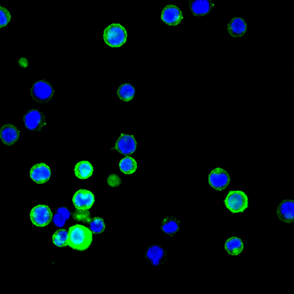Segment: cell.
Returning a JSON list of instances; mask_svg holds the SVG:
<instances>
[{
  "mask_svg": "<svg viewBox=\"0 0 294 294\" xmlns=\"http://www.w3.org/2000/svg\"><path fill=\"white\" fill-rule=\"evenodd\" d=\"M92 241L93 233L87 227L76 224L69 228L68 245L73 249L85 250L90 247Z\"/></svg>",
  "mask_w": 294,
  "mask_h": 294,
  "instance_id": "cell-1",
  "label": "cell"
},
{
  "mask_svg": "<svg viewBox=\"0 0 294 294\" xmlns=\"http://www.w3.org/2000/svg\"><path fill=\"white\" fill-rule=\"evenodd\" d=\"M127 37L126 29L119 23L110 24L103 31L104 41L112 48H119L123 45L126 41Z\"/></svg>",
  "mask_w": 294,
  "mask_h": 294,
  "instance_id": "cell-2",
  "label": "cell"
},
{
  "mask_svg": "<svg viewBox=\"0 0 294 294\" xmlns=\"http://www.w3.org/2000/svg\"><path fill=\"white\" fill-rule=\"evenodd\" d=\"M224 203L226 207L233 213L243 212L248 207V197L243 191H230Z\"/></svg>",
  "mask_w": 294,
  "mask_h": 294,
  "instance_id": "cell-3",
  "label": "cell"
},
{
  "mask_svg": "<svg viewBox=\"0 0 294 294\" xmlns=\"http://www.w3.org/2000/svg\"><path fill=\"white\" fill-rule=\"evenodd\" d=\"M54 93L52 85L49 82L41 80L36 82L30 90L32 98L40 103H45L49 101Z\"/></svg>",
  "mask_w": 294,
  "mask_h": 294,
  "instance_id": "cell-4",
  "label": "cell"
},
{
  "mask_svg": "<svg viewBox=\"0 0 294 294\" xmlns=\"http://www.w3.org/2000/svg\"><path fill=\"white\" fill-rule=\"evenodd\" d=\"M30 218L32 223L36 226L44 227L51 221L52 213L48 206L38 205L31 209Z\"/></svg>",
  "mask_w": 294,
  "mask_h": 294,
  "instance_id": "cell-5",
  "label": "cell"
},
{
  "mask_svg": "<svg viewBox=\"0 0 294 294\" xmlns=\"http://www.w3.org/2000/svg\"><path fill=\"white\" fill-rule=\"evenodd\" d=\"M230 181V176L227 172L220 167L213 169L208 175L209 185L217 191L225 189Z\"/></svg>",
  "mask_w": 294,
  "mask_h": 294,
  "instance_id": "cell-6",
  "label": "cell"
},
{
  "mask_svg": "<svg viewBox=\"0 0 294 294\" xmlns=\"http://www.w3.org/2000/svg\"><path fill=\"white\" fill-rule=\"evenodd\" d=\"M23 121L26 128L40 131L46 124V118L42 112L37 109H31L24 116Z\"/></svg>",
  "mask_w": 294,
  "mask_h": 294,
  "instance_id": "cell-7",
  "label": "cell"
},
{
  "mask_svg": "<svg viewBox=\"0 0 294 294\" xmlns=\"http://www.w3.org/2000/svg\"><path fill=\"white\" fill-rule=\"evenodd\" d=\"M72 201L76 209L88 210L92 207L95 198L93 194L85 189H80L74 194Z\"/></svg>",
  "mask_w": 294,
  "mask_h": 294,
  "instance_id": "cell-8",
  "label": "cell"
},
{
  "mask_svg": "<svg viewBox=\"0 0 294 294\" xmlns=\"http://www.w3.org/2000/svg\"><path fill=\"white\" fill-rule=\"evenodd\" d=\"M183 18V14L177 6L173 4L167 5L162 10L161 15L162 21L170 26L179 24Z\"/></svg>",
  "mask_w": 294,
  "mask_h": 294,
  "instance_id": "cell-9",
  "label": "cell"
},
{
  "mask_svg": "<svg viewBox=\"0 0 294 294\" xmlns=\"http://www.w3.org/2000/svg\"><path fill=\"white\" fill-rule=\"evenodd\" d=\"M137 143L132 135L122 133L116 142L115 148L122 154H132L136 149Z\"/></svg>",
  "mask_w": 294,
  "mask_h": 294,
  "instance_id": "cell-10",
  "label": "cell"
},
{
  "mask_svg": "<svg viewBox=\"0 0 294 294\" xmlns=\"http://www.w3.org/2000/svg\"><path fill=\"white\" fill-rule=\"evenodd\" d=\"M51 175L49 167L44 163L33 166L30 170V176L32 180L38 184L47 182Z\"/></svg>",
  "mask_w": 294,
  "mask_h": 294,
  "instance_id": "cell-11",
  "label": "cell"
},
{
  "mask_svg": "<svg viewBox=\"0 0 294 294\" xmlns=\"http://www.w3.org/2000/svg\"><path fill=\"white\" fill-rule=\"evenodd\" d=\"M276 214L280 220L291 223L294 221V201L292 199L282 200L277 208Z\"/></svg>",
  "mask_w": 294,
  "mask_h": 294,
  "instance_id": "cell-12",
  "label": "cell"
},
{
  "mask_svg": "<svg viewBox=\"0 0 294 294\" xmlns=\"http://www.w3.org/2000/svg\"><path fill=\"white\" fill-rule=\"evenodd\" d=\"M166 253L165 249L160 245H153L147 248L145 257L147 261L154 266L161 265L166 260Z\"/></svg>",
  "mask_w": 294,
  "mask_h": 294,
  "instance_id": "cell-13",
  "label": "cell"
},
{
  "mask_svg": "<svg viewBox=\"0 0 294 294\" xmlns=\"http://www.w3.org/2000/svg\"><path fill=\"white\" fill-rule=\"evenodd\" d=\"M20 132L16 126L8 123L4 125L0 130V138L5 145L11 146L19 139Z\"/></svg>",
  "mask_w": 294,
  "mask_h": 294,
  "instance_id": "cell-14",
  "label": "cell"
},
{
  "mask_svg": "<svg viewBox=\"0 0 294 294\" xmlns=\"http://www.w3.org/2000/svg\"><path fill=\"white\" fill-rule=\"evenodd\" d=\"M189 3L193 14L199 17L208 14L214 5L211 0H191Z\"/></svg>",
  "mask_w": 294,
  "mask_h": 294,
  "instance_id": "cell-15",
  "label": "cell"
},
{
  "mask_svg": "<svg viewBox=\"0 0 294 294\" xmlns=\"http://www.w3.org/2000/svg\"><path fill=\"white\" fill-rule=\"evenodd\" d=\"M247 28L245 22L240 17L232 19L227 24V31L233 37H240L245 34Z\"/></svg>",
  "mask_w": 294,
  "mask_h": 294,
  "instance_id": "cell-16",
  "label": "cell"
},
{
  "mask_svg": "<svg viewBox=\"0 0 294 294\" xmlns=\"http://www.w3.org/2000/svg\"><path fill=\"white\" fill-rule=\"evenodd\" d=\"M224 249L229 254L236 256L240 254L243 250L244 244L239 238L231 237L225 242Z\"/></svg>",
  "mask_w": 294,
  "mask_h": 294,
  "instance_id": "cell-17",
  "label": "cell"
},
{
  "mask_svg": "<svg viewBox=\"0 0 294 294\" xmlns=\"http://www.w3.org/2000/svg\"><path fill=\"white\" fill-rule=\"evenodd\" d=\"M93 167L88 161H81L75 166V175L79 179H86L90 177L93 172Z\"/></svg>",
  "mask_w": 294,
  "mask_h": 294,
  "instance_id": "cell-18",
  "label": "cell"
},
{
  "mask_svg": "<svg viewBox=\"0 0 294 294\" xmlns=\"http://www.w3.org/2000/svg\"><path fill=\"white\" fill-rule=\"evenodd\" d=\"M161 228L165 233L172 236L179 230V221L174 217H167L162 220Z\"/></svg>",
  "mask_w": 294,
  "mask_h": 294,
  "instance_id": "cell-19",
  "label": "cell"
},
{
  "mask_svg": "<svg viewBox=\"0 0 294 294\" xmlns=\"http://www.w3.org/2000/svg\"><path fill=\"white\" fill-rule=\"evenodd\" d=\"M135 93L134 87L129 83L122 84L118 89L117 94L119 98L125 102L129 101L133 98Z\"/></svg>",
  "mask_w": 294,
  "mask_h": 294,
  "instance_id": "cell-20",
  "label": "cell"
},
{
  "mask_svg": "<svg viewBox=\"0 0 294 294\" xmlns=\"http://www.w3.org/2000/svg\"><path fill=\"white\" fill-rule=\"evenodd\" d=\"M119 167L122 172L126 174H130L136 171L137 164L134 158L126 156L120 161Z\"/></svg>",
  "mask_w": 294,
  "mask_h": 294,
  "instance_id": "cell-21",
  "label": "cell"
},
{
  "mask_svg": "<svg viewBox=\"0 0 294 294\" xmlns=\"http://www.w3.org/2000/svg\"><path fill=\"white\" fill-rule=\"evenodd\" d=\"M68 231L65 229H59L53 234V243L58 247H65L68 245Z\"/></svg>",
  "mask_w": 294,
  "mask_h": 294,
  "instance_id": "cell-22",
  "label": "cell"
},
{
  "mask_svg": "<svg viewBox=\"0 0 294 294\" xmlns=\"http://www.w3.org/2000/svg\"><path fill=\"white\" fill-rule=\"evenodd\" d=\"M70 216V212L66 207L59 208L53 218L54 224L58 227H62Z\"/></svg>",
  "mask_w": 294,
  "mask_h": 294,
  "instance_id": "cell-23",
  "label": "cell"
},
{
  "mask_svg": "<svg viewBox=\"0 0 294 294\" xmlns=\"http://www.w3.org/2000/svg\"><path fill=\"white\" fill-rule=\"evenodd\" d=\"M89 224V229L93 233L99 234L104 230L105 224L104 220L100 217L92 218Z\"/></svg>",
  "mask_w": 294,
  "mask_h": 294,
  "instance_id": "cell-24",
  "label": "cell"
},
{
  "mask_svg": "<svg viewBox=\"0 0 294 294\" xmlns=\"http://www.w3.org/2000/svg\"><path fill=\"white\" fill-rule=\"evenodd\" d=\"M73 219L76 221L89 223L91 220L90 213L88 210L76 209L73 214Z\"/></svg>",
  "mask_w": 294,
  "mask_h": 294,
  "instance_id": "cell-25",
  "label": "cell"
},
{
  "mask_svg": "<svg viewBox=\"0 0 294 294\" xmlns=\"http://www.w3.org/2000/svg\"><path fill=\"white\" fill-rule=\"evenodd\" d=\"M11 20V15L9 11L2 6L0 7V27L5 26Z\"/></svg>",
  "mask_w": 294,
  "mask_h": 294,
  "instance_id": "cell-26",
  "label": "cell"
},
{
  "mask_svg": "<svg viewBox=\"0 0 294 294\" xmlns=\"http://www.w3.org/2000/svg\"><path fill=\"white\" fill-rule=\"evenodd\" d=\"M107 181L111 187H117L121 184V178L115 174L110 175Z\"/></svg>",
  "mask_w": 294,
  "mask_h": 294,
  "instance_id": "cell-27",
  "label": "cell"
}]
</instances>
